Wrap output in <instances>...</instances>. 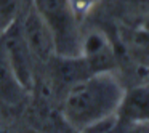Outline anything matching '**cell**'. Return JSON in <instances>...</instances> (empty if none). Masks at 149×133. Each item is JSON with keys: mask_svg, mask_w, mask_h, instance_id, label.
Returning a JSON list of instances; mask_svg holds the SVG:
<instances>
[{"mask_svg": "<svg viewBox=\"0 0 149 133\" xmlns=\"http://www.w3.org/2000/svg\"><path fill=\"white\" fill-rule=\"evenodd\" d=\"M120 100V90L109 77H93L77 82L66 100V117L75 125H93L104 132L111 111Z\"/></svg>", "mask_w": 149, "mask_h": 133, "instance_id": "6da1fadb", "label": "cell"}, {"mask_svg": "<svg viewBox=\"0 0 149 133\" xmlns=\"http://www.w3.org/2000/svg\"><path fill=\"white\" fill-rule=\"evenodd\" d=\"M36 3L37 11L52 31L56 50L72 58L77 52V36L69 0H36Z\"/></svg>", "mask_w": 149, "mask_h": 133, "instance_id": "7a4b0ae2", "label": "cell"}, {"mask_svg": "<svg viewBox=\"0 0 149 133\" xmlns=\"http://www.w3.org/2000/svg\"><path fill=\"white\" fill-rule=\"evenodd\" d=\"M23 37L31 50V55H36L43 61L50 58L55 48V42L48 24L37 10H32L24 19Z\"/></svg>", "mask_w": 149, "mask_h": 133, "instance_id": "3957f363", "label": "cell"}, {"mask_svg": "<svg viewBox=\"0 0 149 133\" xmlns=\"http://www.w3.org/2000/svg\"><path fill=\"white\" fill-rule=\"evenodd\" d=\"M5 52L8 55L10 64L13 68V72L16 75L18 82L23 85L29 84L31 77V50L27 47L26 40L23 37V32L15 29L13 32L8 34L7 40H5Z\"/></svg>", "mask_w": 149, "mask_h": 133, "instance_id": "277c9868", "label": "cell"}, {"mask_svg": "<svg viewBox=\"0 0 149 133\" xmlns=\"http://www.w3.org/2000/svg\"><path fill=\"white\" fill-rule=\"evenodd\" d=\"M19 98V82L13 72L5 47L0 45V100L5 103H16Z\"/></svg>", "mask_w": 149, "mask_h": 133, "instance_id": "5b68a950", "label": "cell"}, {"mask_svg": "<svg viewBox=\"0 0 149 133\" xmlns=\"http://www.w3.org/2000/svg\"><path fill=\"white\" fill-rule=\"evenodd\" d=\"M123 116L135 122L149 120V90H146V88L133 90L125 100Z\"/></svg>", "mask_w": 149, "mask_h": 133, "instance_id": "8992f818", "label": "cell"}, {"mask_svg": "<svg viewBox=\"0 0 149 133\" xmlns=\"http://www.w3.org/2000/svg\"><path fill=\"white\" fill-rule=\"evenodd\" d=\"M90 66L84 61H66L59 66V74L64 80L69 82H80L87 77Z\"/></svg>", "mask_w": 149, "mask_h": 133, "instance_id": "52a82bcc", "label": "cell"}, {"mask_svg": "<svg viewBox=\"0 0 149 133\" xmlns=\"http://www.w3.org/2000/svg\"><path fill=\"white\" fill-rule=\"evenodd\" d=\"M71 8L74 11V15H82L85 11H88L91 8V5L95 3V0H69Z\"/></svg>", "mask_w": 149, "mask_h": 133, "instance_id": "ba28073f", "label": "cell"}]
</instances>
